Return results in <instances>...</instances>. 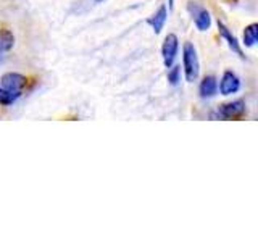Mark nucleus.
<instances>
[{"mask_svg": "<svg viewBox=\"0 0 258 242\" xmlns=\"http://www.w3.org/2000/svg\"><path fill=\"white\" fill-rule=\"evenodd\" d=\"M182 70H184V76L189 83L197 81L200 75V62H199L197 48L190 42H185L182 47Z\"/></svg>", "mask_w": 258, "mask_h": 242, "instance_id": "1", "label": "nucleus"}, {"mask_svg": "<svg viewBox=\"0 0 258 242\" xmlns=\"http://www.w3.org/2000/svg\"><path fill=\"white\" fill-rule=\"evenodd\" d=\"M26 84H28L26 76H23L21 73H16V71L5 73V75L0 78V86L5 87L7 91H10L13 94H18V95L23 94Z\"/></svg>", "mask_w": 258, "mask_h": 242, "instance_id": "2", "label": "nucleus"}, {"mask_svg": "<svg viewBox=\"0 0 258 242\" xmlns=\"http://www.w3.org/2000/svg\"><path fill=\"white\" fill-rule=\"evenodd\" d=\"M177 52H179V39L173 32H169L163 40V45H161V56H163V63L166 68L174 65Z\"/></svg>", "mask_w": 258, "mask_h": 242, "instance_id": "3", "label": "nucleus"}, {"mask_svg": "<svg viewBox=\"0 0 258 242\" xmlns=\"http://www.w3.org/2000/svg\"><path fill=\"white\" fill-rule=\"evenodd\" d=\"M189 12L192 15V20L196 23V26L199 31H208L212 26V15L207 10V8L200 7L197 2H189L187 5Z\"/></svg>", "mask_w": 258, "mask_h": 242, "instance_id": "4", "label": "nucleus"}, {"mask_svg": "<svg viewBox=\"0 0 258 242\" xmlns=\"http://www.w3.org/2000/svg\"><path fill=\"white\" fill-rule=\"evenodd\" d=\"M245 102L244 100H232L228 103L220 105L218 108V116L221 119H239L245 115Z\"/></svg>", "mask_w": 258, "mask_h": 242, "instance_id": "5", "label": "nucleus"}, {"mask_svg": "<svg viewBox=\"0 0 258 242\" xmlns=\"http://www.w3.org/2000/svg\"><path fill=\"white\" fill-rule=\"evenodd\" d=\"M218 89H220L221 95H232V94L239 92V89H240L239 76L232 71H224L220 79V86H218Z\"/></svg>", "mask_w": 258, "mask_h": 242, "instance_id": "6", "label": "nucleus"}, {"mask_svg": "<svg viewBox=\"0 0 258 242\" xmlns=\"http://www.w3.org/2000/svg\"><path fill=\"white\" fill-rule=\"evenodd\" d=\"M218 32H220V36L226 40V44H228V47L231 48V50L239 55L240 58H245L244 52H242V47H240V42L237 40V37L232 34V32L224 26V24L221 21H218Z\"/></svg>", "mask_w": 258, "mask_h": 242, "instance_id": "7", "label": "nucleus"}, {"mask_svg": "<svg viewBox=\"0 0 258 242\" xmlns=\"http://www.w3.org/2000/svg\"><path fill=\"white\" fill-rule=\"evenodd\" d=\"M166 20H168V8H166V5H160L158 10L147 20V24L153 29L155 34H160L161 29L165 28Z\"/></svg>", "mask_w": 258, "mask_h": 242, "instance_id": "8", "label": "nucleus"}, {"mask_svg": "<svg viewBox=\"0 0 258 242\" xmlns=\"http://www.w3.org/2000/svg\"><path fill=\"white\" fill-rule=\"evenodd\" d=\"M199 94L202 99H212V97H215L218 94V79L215 76H205L200 83Z\"/></svg>", "mask_w": 258, "mask_h": 242, "instance_id": "9", "label": "nucleus"}, {"mask_svg": "<svg viewBox=\"0 0 258 242\" xmlns=\"http://www.w3.org/2000/svg\"><path fill=\"white\" fill-rule=\"evenodd\" d=\"M256 39H258V24L252 23V24H248V26H245L244 34H242V44L245 47H255Z\"/></svg>", "mask_w": 258, "mask_h": 242, "instance_id": "10", "label": "nucleus"}, {"mask_svg": "<svg viewBox=\"0 0 258 242\" xmlns=\"http://www.w3.org/2000/svg\"><path fill=\"white\" fill-rule=\"evenodd\" d=\"M15 45V36L10 29H0V52L12 50Z\"/></svg>", "mask_w": 258, "mask_h": 242, "instance_id": "11", "label": "nucleus"}, {"mask_svg": "<svg viewBox=\"0 0 258 242\" xmlns=\"http://www.w3.org/2000/svg\"><path fill=\"white\" fill-rule=\"evenodd\" d=\"M168 81L171 86H177L181 83V67L179 65H171L168 70Z\"/></svg>", "mask_w": 258, "mask_h": 242, "instance_id": "12", "label": "nucleus"}, {"mask_svg": "<svg viewBox=\"0 0 258 242\" xmlns=\"http://www.w3.org/2000/svg\"><path fill=\"white\" fill-rule=\"evenodd\" d=\"M20 99L18 94H13L10 91H7L5 87L0 86V105H12L13 102H16Z\"/></svg>", "mask_w": 258, "mask_h": 242, "instance_id": "13", "label": "nucleus"}, {"mask_svg": "<svg viewBox=\"0 0 258 242\" xmlns=\"http://www.w3.org/2000/svg\"><path fill=\"white\" fill-rule=\"evenodd\" d=\"M173 2L174 0H169V8H173Z\"/></svg>", "mask_w": 258, "mask_h": 242, "instance_id": "14", "label": "nucleus"}, {"mask_svg": "<svg viewBox=\"0 0 258 242\" xmlns=\"http://www.w3.org/2000/svg\"><path fill=\"white\" fill-rule=\"evenodd\" d=\"M102 2H105V0H95V4H102Z\"/></svg>", "mask_w": 258, "mask_h": 242, "instance_id": "15", "label": "nucleus"}]
</instances>
